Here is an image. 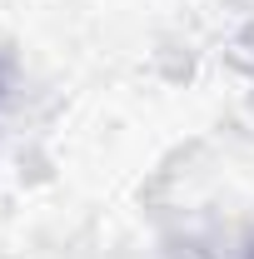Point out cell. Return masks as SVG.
Here are the masks:
<instances>
[{
  "label": "cell",
  "mask_w": 254,
  "mask_h": 259,
  "mask_svg": "<svg viewBox=\"0 0 254 259\" xmlns=\"http://www.w3.org/2000/svg\"><path fill=\"white\" fill-rule=\"evenodd\" d=\"M249 259H254V249H249Z\"/></svg>",
  "instance_id": "cell-1"
}]
</instances>
